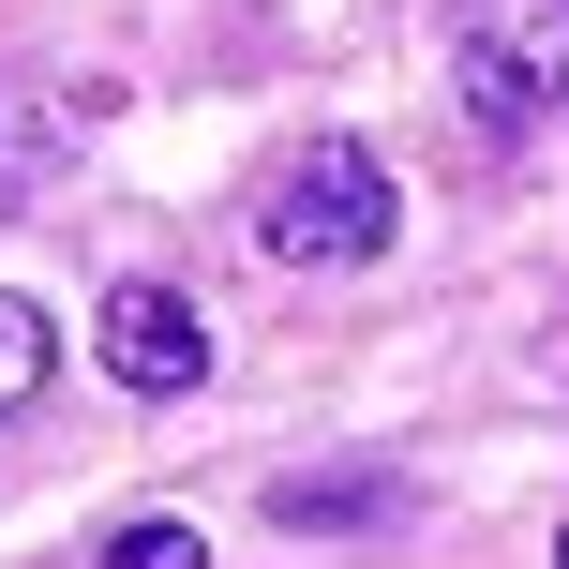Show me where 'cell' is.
<instances>
[{"mask_svg": "<svg viewBox=\"0 0 569 569\" xmlns=\"http://www.w3.org/2000/svg\"><path fill=\"white\" fill-rule=\"evenodd\" d=\"M90 569H210V540H196L180 510H150V525H120V540L90 555Z\"/></svg>", "mask_w": 569, "mask_h": 569, "instance_id": "cell-7", "label": "cell"}, {"mask_svg": "<svg viewBox=\"0 0 569 569\" xmlns=\"http://www.w3.org/2000/svg\"><path fill=\"white\" fill-rule=\"evenodd\" d=\"M465 90H480V120H555L569 106V0H465Z\"/></svg>", "mask_w": 569, "mask_h": 569, "instance_id": "cell-2", "label": "cell"}, {"mask_svg": "<svg viewBox=\"0 0 569 569\" xmlns=\"http://www.w3.org/2000/svg\"><path fill=\"white\" fill-rule=\"evenodd\" d=\"M106 375L136 405H180L210 375V315L180 300V284H120V300H106Z\"/></svg>", "mask_w": 569, "mask_h": 569, "instance_id": "cell-3", "label": "cell"}, {"mask_svg": "<svg viewBox=\"0 0 569 569\" xmlns=\"http://www.w3.org/2000/svg\"><path fill=\"white\" fill-rule=\"evenodd\" d=\"M270 525H315V540H345V525H390V480H270Z\"/></svg>", "mask_w": 569, "mask_h": 569, "instance_id": "cell-5", "label": "cell"}, {"mask_svg": "<svg viewBox=\"0 0 569 569\" xmlns=\"http://www.w3.org/2000/svg\"><path fill=\"white\" fill-rule=\"evenodd\" d=\"M555 555H569V540H555Z\"/></svg>", "mask_w": 569, "mask_h": 569, "instance_id": "cell-8", "label": "cell"}, {"mask_svg": "<svg viewBox=\"0 0 569 569\" xmlns=\"http://www.w3.org/2000/svg\"><path fill=\"white\" fill-rule=\"evenodd\" d=\"M60 150H76V136H60L30 90H0V210H30V196H46V180H60Z\"/></svg>", "mask_w": 569, "mask_h": 569, "instance_id": "cell-4", "label": "cell"}, {"mask_svg": "<svg viewBox=\"0 0 569 569\" xmlns=\"http://www.w3.org/2000/svg\"><path fill=\"white\" fill-rule=\"evenodd\" d=\"M390 226H405V196H390V166L360 136H300L270 166V196H256L270 270H360V256H390Z\"/></svg>", "mask_w": 569, "mask_h": 569, "instance_id": "cell-1", "label": "cell"}, {"mask_svg": "<svg viewBox=\"0 0 569 569\" xmlns=\"http://www.w3.org/2000/svg\"><path fill=\"white\" fill-rule=\"evenodd\" d=\"M46 360H60V330H46V300H16V284H0V420H16V405L46 390Z\"/></svg>", "mask_w": 569, "mask_h": 569, "instance_id": "cell-6", "label": "cell"}]
</instances>
